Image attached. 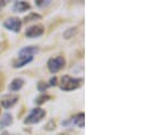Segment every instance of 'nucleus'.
<instances>
[{
  "instance_id": "nucleus-1",
  "label": "nucleus",
  "mask_w": 146,
  "mask_h": 135,
  "mask_svg": "<svg viewBox=\"0 0 146 135\" xmlns=\"http://www.w3.org/2000/svg\"><path fill=\"white\" fill-rule=\"evenodd\" d=\"M83 84V78H75L72 76L65 75L61 77L60 81V89L62 91H74L77 90L78 88H80Z\"/></svg>"
},
{
  "instance_id": "nucleus-2",
  "label": "nucleus",
  "mask_w": 146,
  "mask_h": 135,
  "mask_svg": "<svg viewBox=\"0 0 146 135\" xmlns=\"http://www.w3.org/2000/svg\"><path fill=\"white\" fill-rule=\"evenodd\" d=\"M45 115H46V112L43 109H41V108H34V109H32V111L30 112V115L25 118L24 123L27 124V125L37 124V123H40L45 117Z\"/></svg>"
},
{
  "instance_id": "nucleus-3",
  "label": "nucleus",
  "mask_w": 146,
  "mask_h": 135,
  "mask_svg": "<svg viewBox=\"0 0 146 135\" xmlns=\"http://www.w3.org/2000/svg\"><path fill=\"white\" fill-rule=\"evenodd\" d=\"M65 65H66V60H65V58L62 56H58V57L51 58L48 61V68L52 74H56V73L60 72L62 68L65 67Z\"/></svg>"
},
{
  "instance_id": "nucleus-4",
  "label": "nucleus",
  "mask_w": 146,
  "mask_h": 135,
  "mask_svg": "<svg viewBox=\"0 0 146 135\" xmlns=\"http://www.w3.org/2000/svg\"><path fill=\"white\" fill-rule=\"evenodd\" d=\"M3 26L5 29L11 31V32H19L21 29H22V21L17 17H11V18H8L5 23H3Z\"/></svg>"
},
{
  "instance_id": "nucleus-5",
  "label": "nucleus",
  "mask_w": 146,
  "mask_h": 135,
  "mask_svg": "<svg viewBox=\"0 0 146 135\" xmlns=\"http://www.w3.org/2000/svg\"><path fill=\"white\" fill-rule=\"evenodd\" d=\"M18 100H19V97L17 94H6L1 98L0 103L5 109H9V108L14 107Z\"/></svg>"
},
{
  "instance_id": "nucleus-6",
  "label": "nucleus",
  "mask_w": 146,
  "mask_h": 135,
  "mask_svg": "<svg viewBox=\"0 0 146 135\" xmlns=\"http://www.w3.org/2000/svg\"><path fill=\"white\" fill-rule=\"evenodd\" d=\"M43 33H44V27L42 25H33V26L27 27L25 35L27 37H30V39H34V37L41 36Z\"/></svg>"
},
{
  "instance_id": "nucleus-7",
  "label": "nucleus",
  "mask_w": 146,
  "mask_h": 135,
  "mask_svg": "<svg viewBox=\"0 0 146 135\" xmlns=\"http://www.w3.org/2000/svg\"><path fill=\"white\" fill-rule=\"evenodd\" d=\"M33 60V57H27V56H18V58L13 63V67L14 68H21L25 65H27L29 63H31Z\"/></svg>"
},
{
  "instance_id": "nucleus-8",
  "label": "nucleus",
  "mask_w": 146,
  "mask_h": 135,
  "mask_svg": "<svg viewBox=\"0 0 146 135\" xmlns=\"http://www.w3.org/2000/svg\"><path fill=\"white\" fill-rule=\"evenodd\" d=\"M38 52V48L31 45V47H25L23 49L19 50L18 56H27V57H34V55H36Z\"/></svg>"
},
{
  "instance_id": "nucleus-9",
  "label": "nucleus",
  "mask_w": 146,
  "mask_h": 135,
  "mask_svg": "<svg viewBox=\"0 0 146 135\" xmlns=\"http://www.w3.org/2000/svg\"><path fill=\"white\" fill-rule=\"evenodd\" d=\"M13 9L16 13H24V11L31 9V5L29 2H25V1H17L14 3Z\"/></svg>"
},
{
  "instance_id": "nucleus-10",
  "label": "nucleus",
  "mask_w": 146,
  "mask_h": 135,
  "mask_svg": "<svg viewBox=\"0 0 146 135\" xmlns=\"http://www.w3.org/2000/svg\"><path fill=\"white\" fill-rule=\"evenodd\" d=\"M69 122H70V123H74V124H75L77 127H79V128H84V126H85V115H84V112L77 114L76 116H74Z\"/></svg>"
},
{
  "instance_id": "nucleus-11",
  "label": "nucleus",
  "mask_w": 146,
  "mask_h": 135,
  "mask_svg": "<svg viewBox=\"0 0 146 135\" xmlns=\"http://www.w3.org/2000/svg\"><path fill=\"white\" fill-rule=\"evenodd\" d=\"M24 86V80L23 78H15L11 81V83L9 84V90L13 92H17L19 91Z\"/></svg>"
},
{
  "instance_id": "nucleus-12",
  "label": "nucleus",
  "mask_w": 146,
  "mask_h": 135,
  "mask_svg": "<svg viewBox=\"0 0 146 135\" xmlns=\"http://www.w3.org/2000/svg\"><path fill=\"white\" fill-rule=\"evenodd\" d=\"M13 124V116L9 112H6L2 115L1 119H0V128H3V127H8Z\"/></svg>"
},
{
  "instance_id": "nucleus-13",
  "label": "nucleus",
  "mask_w": 146,
  "mask_h": 135,
  "mask_svg": "<svg viewBox=\"0 0 146 135\" xmlns=\"http://www.w3.org/2000/svg\"><path fill=\"white\" fill-rule=\"evenodd\" d=\"M51 99V97L49 96V94H41L40 97H37L36 99H35V103L38 104V106H41V104H43L44 102H46L48 100H50Z\"/></svg>"
},
{
  "instance_id": "nucleus-14",
  "label": "nucleus",
  "mask_w": 146,
  "mask_h": 135,
  "mask_svg": "<svg viewBox=\"0 0 146 135\" xmlns=\"http://www.w3.org/2000/svg\"><path fill=\"white\" fill-rule=\"evenodd\" d=\"M41 15H38L36 13H31L30 15H27L25 18H24V22L25 23H29V22H32V21H36V19H41Z\"/></svg>"
},
{
  "instance_id": "nucleus-15",
  "label": "nucleus",
  "mask_w": 146,
  "mask_h": 135,
  "mask_svg": "<svg viewBox=\"0 0 146 135\" xmlns=\"http://www.w3.org/2000/svg\"><path fill=\"white\" fill-rule=\"evenodd\" d=\"M76 33H77V27H72V29L66 30V32L64 33V36H65V39H70V37L75 36Z\"/></svg>"
},
{
  "instance_id": "nucleus-16",
  "label": "nucleus",
  "mask_w": 146,
  "mask_h": 135,
  "mask_svg": "<svg viewBox=\"0 0 146 135\" xmlns=\"http://www.w3.org/2000/svg\"><path fill=\"white\" fill-rule=\"evenodd\" d=\"M56 127H57V124H56V122H54L53 119H50V120L44 125V130H45V131H54Z\"/></svg>"
},
{
  "instance_id": "nucleus-17",
  "label": "nucleus",
  "mask_w": 146,
  "mask_h": 135,
  "mask_svg": "<svg viewBox=\"0 0 146 135\" xmlns=\"http://www.w3.org/2000/svg\"><path fill=\"white\" fill-rule=\"evenodd\" d=\"M50 85L48 84V83H45V82H38L37 83V90L40 91V92H45L46 90H48V88H49Z\"/></svg>"
},
{
  "instance_id": "nucleus-18",
  "label": "nucleus",
  "mask_w": 146,
  "mask_h": 135,
  "mask_svg": "<svg viewBox=\"0 0 146 135\" xmlns=\"http://www.w3.org/2000/svg\"><path fill=\"white\" fill-rule=\"evenodd\" d=\"M35 3H36V6H38V7H44V6H48V5L50 3V1H49V0H48V1L37 0V1H35Z\"/></svg>"
},
{
  "instance_id": "nucleus-19",
  "label": "nucleus",
  "mask_w": 146,
  "mask_h": 135,
  "mask_svg": "<svg viewBox=\"0 0 146 135\" xmlns=\"http://www.w3.org/2000/svg\"><path fill=\"white\" fill-rule=\"evenodd\" d=\"M57 81H58L57 77H52V78L50 80V84H49V85H50V86H56V85H57Z\"/></svg>"
},
{
  "instance_id": "nucleus-20",
  "label": "nucleus",
  "mask_w": 146,
  "mask_h": 135,
  "mask_svg": "<svg viewBox=\"0 0 146 135\" xmlns=\"http://www.w3.org/2000/svg\"><path fill=\"white\" fill-rule=\"evenodd\" d=\"M6 6V1L5 0H0V10Z\"/></svg>"
},
{
  "instance_id": "nucleus-21",
  "label": "nucleus",
  "mask_w": 146,
  "mask_h": 135,
  "mask_svg": "<svg viewBox=\"0 0 146 135\" xmlns=\"http://www.w3.org/2000/svg\"><path fill=\"white\" fill-rule=\"evenodd\" d=\"M59 135H69V134H68V133H60Z\"/></svg>"
},
{
  "instance_id": "nucleus-22",
  "label": "nucleus",
  "mask_w": 146,
  "mask_h": 135,
  "mask_svg": "<svg viewBox=\"0 0 146 135\" xmlns=\"http://www.w3.org/2000/svg\"><path fill=\"white\" fill-rule=\"evenodd\" d=\"M1 135H9V134H8L7 132H3V133H2V134H1Z\"/></svg>"
}]
</instances>
